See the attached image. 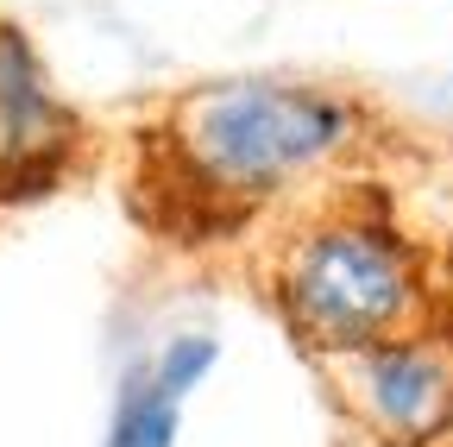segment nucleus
<instances>
[{
  "instance_id": "obj_1",
  "label": "nucleus",
  "mask_w": 453,
  "mask_h": 447,
  "mask_svg": "<svg viewBox=\"0 0 453 447\" xmlns=\"http://www.w3.org/2000/svg\"><path fill=\"white\" fill-rule=\"evenodd\" d=\"M353 133L347 107L296 82H220L183 107V158L208 189L258 196Z\"/></svg>"
},
{
  "instance_id": "obj_2",
  "label": "nucleus",
  "mask_w": 453,
  "mask_h": 447,
  "mask_svg": "<svg viewBox=\"0 0 453 447\" xmlns=\"http://www.w3.org/2000/svg\"><path fill=\"white\" fill-rule=\"evenodd\" d=\"M410 265L390 240L365 227H327L290 265V315L309 341L327 347H372L410 315Z\"/></svg>"
},
{
  "instance_id": "obj_3",
  "label": "nucleus",
  "mask_w": 453,
  "mask_h": 447,
  "mask_svg": "<svg viewBox=\"0 0 453 447\" xmlns=\"http://www.w3.org/2000/svg\"><path fill=\"white\" fill-rule=\"evenodd\" d=\"M365 384H372L378 422L396 441H422L453 404V372L428 347H378L365 366Z\"/></svg>"
},
{
  "instance_id": "obj_4",
  "label": "nucleus",
  "mask_w": 453,
  "mask_h": 447,
  "mask_svg": "<svg viewBox=\"0 0 453 447\" xmlns=\"http://www.w3.org/2000/svg\"><path fill=\"white\" fill-rule=\"evenodd\" d=\"M113 435H120V447H170V435H177V397L157 390L151 372H139L127 384V404H120Z\"/></svg>"
},
{
  "instance_id": "obj_5",
  "label": "nucleus",
  "mask_w": 453,
  "mask_h": 447,
  "mask_svg": "<svg viewBox=\"0 0 453 447\" xmlns=\"http://www.w3.org/2000/svg\"><path fill=\"white\" fill-rule=\"evenodd\" d=\"M214 366V341L208 334H183V341H170L164 347V359L151 366V378H157V390H170V397H189V390L202 384V372Z\"/></svg>"
},
{
  "instance_id": "obj_6",
  "label": "nucleus",
  "mask_w": 453,
  "mask_h": 447,
  "mask_svg": "<svg viewBox=\"0 0 453 447\" xmlns=\"http://www.w3.org/2000/svg\"><path fill=\"white\" fill-rule=\"evenodd\" d=\"M107 447H120V435H113V441H107Z\"/></svg>"
}]
</instances>
